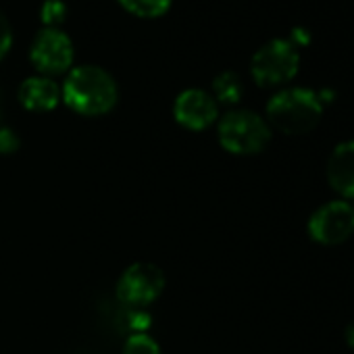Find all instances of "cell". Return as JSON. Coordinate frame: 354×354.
<instances>
[{"label":"cell","instance_id":"6da1fadb","mask_svg":"<svg viewBox=\"0 0 354 354\" xmlns=\"http://www.w3.org/2000/svg\"><path fill=\"white\" fill-rule=\"evenodd\" d=\"M61 100L77 115L100 117L115 109L119 100V88L115 77L96 65L73 67L63 86Z\"/></svg>","mask_w":354,"mask_h":354},{"label":"cell","instance_id":"7a4b0ae2","mask_svg":"<svg viewBox=\"0 0 354 354\" xmlns=\"http://www.w3.org/2000/svg\"><path fill=\"white\" fill-rule=\"evenodd\" d=\"M323 115L319 92L302 86L283 88L267 102V123L281 133L300 136L313 131Z\"/></svg>","mask_w":354,"mask_h":354},{"label":"cell","instance_id":"3957f363","mask_svg":"<svg viewBox=\"0 0 354 354\" xmlns=\"http://www.w3.org/2000/svg\"><path fill=\"white\" fill-rule=\"evenodd\" d=\"M219 144L238 156L263 152L271 142V125L265 117L248 109H234L219 119Z\"/></svg>","mask_w":354,"mask_h":354},{"label":"cell","instance_id":"277c9868","mask_svg":"<svg viewBox=\"0 0 354 354\" xmlns=\"http://www.w3.org/2000/svg\"><path fill=\"white\" fill-rule=\"evenodd\" d=\"M300 69V53L288 38L265 42L250 59L252 80L263 88L288 84Z\"/></svg>","mask_w":354,"mask_h":354},{"label":"cell","instance_id":"5b68a950","mask_svg":"<svg viewBox=\"0 0 354 354\" xmlns=\"http://www.w3.org/2000/svg\"><path fill=\"white\" fill-rule=\"evenodd\" d=\"M73 59H75L73 42L59 28H42L30 46L32 65L46 77L63 75L71 71Z\"/></svg>","mask_w":354,"mask_h":354},{"label":"cell","instance_id":"8992f818","mask_svg":"<svg viewBox=\"0 0 354 354\" xmlns=\"http://www.w3.org/2000/svg\"><path fill=\"white\" fill-rule=\"evenodd\" d=\"M308 238L321 246H339L354 234V205L348 201H331L319 207L308 223Z\"/></svg>","mask_w":354,"mask_h":354},{"label":"cell","instance_id":"52a82bcc","mask_svg":"<svg viewBox=\"0 0 354 354\" xmlns=\"http://www.w3.org/2000/svg\"><path fill=\"white\" fill-rule=\"evenodd\" d=\"M165 290V273L152 263L129 265L117 281V298L129 308L152 304Z\"/></svg>","mask_w":354,"mask_h":354},{"label":"cell","instance_id":"ba28073f","mask_svg":"<svg viewBox=\"0 0 354 354\" xmlns=\"http://www.w3.org/2000/svg\"><path fill=\"white\" fill-rule=\"evenodd\" d=\"M173 117L186 129L203 131L219 119V104L213 94L201 88H188L175 98Z\"/></svg>","mask_w":354,"mask_h":354},{"label":"cell","instance_id":"9c48e42d","mask_svg":"<svg viewBox=\"0 0 354 354\" xmlns=\"http://www.w3.org/2000/svg\"><path fill=\"white\" fill-rule=\"evenodd\" d=\"M325 175L333 192L342 194L348 201H354V140L339 142L331 150Z\"/></svg>","mask_w":354,"mask_h":354},{"label":"cell","instance_id":"30bf717a","mask_svg":"<svg viewBox=\"0 0 354 354\" xmlns=\"http://www.w3.org/2000/svg\"><path fill=\"white\" fill-rule=\"evenodd\" d=\"M19 102L34 113L55 111L61 102V86L46 75H34L19 86Z\"/></svg>","mask_w":354,"mask_h":354},{"label":"cell","instance_id":"8fae6325","mask_svg":"<svg viewBox=\"0 0 354 354\" xmlns=\"http://www.w3.org/2000/svg\"><path fill=\"white\" fill-rule=\"evenodd\" d=\"M242 96H244V84L236 71H221L213 80V98L217 100V104L234 106L242 100Z\"/></svg>","mask_w":354,"mask_h":354},{"label":"cell","instance_id":"7c38bea8","mask_svg":"<svg viewBox=\"0 0 354 354\" xmlns=\"http://www.w3.org/2000/svg\"><path fill=\"white\" fill-rule=\"evenodd\" d=\"M117 3L129 15H136L140 19H156L171 9L173 0H117Z\"/></svg>","mask_w":354,"mask_h":354},{"label":"cell","instance_id":"4fadbf2b","mask_svg":"<svg viewBox=\"0 0 354 354\" xmlns=\"http://www.w3.org/2000/svg\"><path fill=\"white\" fill-rule=\"evenodd\" d=\"M69 15V7L63 3V0H44V5L40 9V21L44 24V28H59L67 21Z\"/></svg>","mask_w":354,"mask_h":354},{"label":"cell","instance_id":"5bb4252c","mask_svg":"<svg viewBox=\"0 0 354 354\" xmlns=\"http://www.w3.org/2000/svg\"><path fill=\"white\" fill-rule=\"evenodd\" d=\"M121 354H162L158 342L148 333H129Z\"/></svg>","mask_w":354,"mask_h":354},{"label":"cell","instance_id":"9a60e30c","mask_svg":"<svg viewBox=\"0 0 354 354\" xmlns=\"http://www.w3.org/2000/svg\"><path fill=\"white\" fill-rule=\"evenodd\" d=\"M11 46H13V28L9 19L3 15V11H0V61L9 55Z\"/></svg>","mask_w":354,"mask_h":354},{"label":"cell","instance_id":"2e32d148","mask_svg":"<svg viewBox=\"0 0 354 354\" xmlns=\"http://www.w3.org/2000/svg\"><path fill=\"white\" fill-rule=\"evenodd\" d=\"M21 146L19 136L11 127H0V154H13Z\"/></svg>","mask_w":354,"mask_h":354},{"label":"cell","instance_id":"e0dca14e","mask_svg":"<svg viewBox=\"0 0 354 354\" xmlns=\"http://www.w3.org/2000/svg\"><path fill=\"white\" fill-rule=\"evenodd\" d=\"M294 46H304L308 40H310V34L304 30V28H294V32H292V36L288 38Z\"/></svg>","mask_w":354,"mask_h":354},{"label":"cell","instance_id":"ac0fdd59","mask_svg":"<svg viewBox=\"0 0 354 354\" xmlns=\"http://www.w3.org/2000/svg\"><path fill=\"white\" fill-rule=\"evenodd\" d=\"M344 337H346V344L354 350V323H350L344 331Z\"/></svg>","mask_w":354,"mask_h":354}]
</instances>
